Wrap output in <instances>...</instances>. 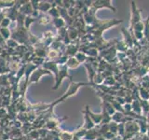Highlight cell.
<instances>
[{"mask_svg": "<svg viewBox=\"0 0 149 140\" xmlns=\"http://www.w3.org/2000/svg\"><path fill=\"white\" fill-rule=\"evenodd\" d=\"M132 19H130V29H133L134 25L136 24L138 22L142 20V16H141V10L137 8L136 7V3L134 1H132Z\"/></svg>", "mask_w": 149, "mask_h": 140, "instance_id": "obj_1", "label": "cell"}, {"mask_svg": "<svg viewBox=\"0 0 149 140\" xmlns=\"http://www.w3.org/2000/svg\"><path fill=\"white\" fill-rule=\"evenodd\" d=\"M112 120H113L114 123H127V120H132V118H130V117L126 116L121 112L116 111V113L112 116Z\"/></svg>", "mask_w": 149, "mask_h": 140, "instance_id": "obj_2", "label": "cell"}, {"mask_svg": "<svg viewBox=\"0 0 149 140\" xmlns=\"http://www.w3.org/2000/svg\"><path fill=\"white\" fill-rule=\"evenodd\" d=\"M111 3H112L111 1H95L94 4H93V8H94V9L107 8L112 9L114 12H116V8L115 7H113V5H112Z\"/></svg>", "mask_w": 149, "mask_h": 140, "instance_id": "obj_3", "label": "cell"}, {"mask_svg": "<svg viewBox=\"0 0 149 140\" xmlns=\"http://www.w3.org/2000/svg\"><path fill=\"white\" fill-rule=\"evenodd\" d=\"M122 33H123V36H124V43L126 46H129V47H132L133 45V39H132V34H130L128 31H126L124 28L122 29Z\"/></svg>", "mask_w": 149, "mask_h": 140, "instance_id": "obj_4", "label": "cell"}, {"mask_svg": "<svg viewBox=\"0 0 149 140\" xmlns=\"http://www.w3.org/2000/svg\"><path fill=\"white\" fill-rule=\"evenodd\" d=\"M132 111L135 114H137L138 116H141L142 113V106H141V103L138 101L137 99H133L132 103Z\"/></svg>", "mask_w": 149, "mask_h": 140, "instance_id": "obj_5", "label": "cell"}, {"mask_svg": "<svg viewBox=\"0 0 149 140\" xmlns=\"http://www.w3.org/2000/svg\"><path fill=\"white\" fill-rule=\"evenodd\" d=\"M88 114H90L91 116V118L92 120V121L94 123V124H99L102 123V114H95V113H93V112L90 111L88 109Z\"/></svg>", "mask_w": 149, "mask_h": 140, "instance_id": "obj_6", "label": "cell"}, {"mask_svg": "<svg viewBox=\"0 0 149 140\" xmlns=\"http://www.w3.org/2000/svg\"><path fill=\"white\" fill-rule=\"evenodd\" d=\"M104 107L105 111H106L107 113H108L111 117H112V115H114V114L116 113V109L114 108L113 105H112L110 102H104Z\"/></svg>", "mask_w": 149, "mask_h": 140, "instance_id": "obj_7", "label": "cell"}, {"mask_svg": "<svg viewBox=\"0 0 149 140\" xmlns=\"http://www.w3.org/2000/svg\"><path fill=\"white\" fill-rule=\"evenodd\" d=\"M139 129H140V131L143 133V134H146V133H147V129H148V123H146V120L144 119V120H140V121H139Z\"/></svg>", "mask_w": 149, "mask_h": 140, "instance_id": "obj_8", "label": "cell"}, {"mask_svg": "<svg viewBox=\"0 0 149 140\" xmlns=\"http://www.w3.org/2000/svg\"><path fill=\"white\" fill-rule=\"evenodd\" d=\"M139 93H140V95L142 96L143 100H146V101L149 100V92H148V90H146V88L142 87L139 90Z\"/></svg>", "mask_w": 149, "mask_h": 140, "instance_id": "obj_9", "label": "cell"}, {"mask_svg": "<svg viewBox=\"0 0 149 140\" xmlns=\"http://www.w3.org/2000/svg\"><path fill=\"white\" fill-rule=\"evenodd\" d=\"M143 29H144V22L141 20L134 25L132 30L133 31H138V32H143Z\"/></svg>", "mask_w": 149, "mask_h": 140, "instance_id": "obj_10", "label": "cell"}, {"mask_svg": "<svg viewBox=\"0 0 149 140\" xmlns=\"http://www.w3.org/2000/svg\"><path fill=\"white\" fill-rule=\"evenodd\" d=\"M108 127H109V131L111 133H113L114 134H116L118 133V124L116 123H108Z\"/></svg>", "mask_w": 149, "mask_h": 140, "instance_id": "obj_11", "label": "cell"}, {"mask_svg": "<svg viewBox=\"0 0 149 140\" xmlns=\"http://www.w3.org/2000/svg\"><path fill=\"white\" fill-rule=\"evenodd\" d=\"M143 36L146 37H149V16L144 21V29H143Z\"/></svg>", "mask_w": 149, "mask_h": 140, "instance_id": "obj_12", "label": "cell"}, {"mask_svg": "<svg viewBox=\"0 0 149 140\" xmlns=\"http://www.w3.org/2000/svg\"><path fill=\"white\" fill-rule=\"evenodd\" d=\"M104 85H105V86L109 87V86L114 85V84L116 83V80H115V78H114L109 77V78H106L104 79Z\"/></svg>", "mask_w": 149, "mask_h": 140, "instance_id": "obj_13", "label": "cell"}, {"mask_svg": "<svg viewBox=\"0 0 149 140\" xmlns=\"http://www.w3.org/2000/svg\"><path fill=\"white\" fill-rule=\"evenodd\" d=\"M133 35L136 40H142L143 38V32H138V31H133Z\"/></svg>", "mask_w": 149, "mask_h": 140, "instance_id": "obj_14", "label": "cell"}, {"mask_svg": "<svg viewBox=\"0 0 149 140\" xmlns=\"http://www.w3.org/2000/svg\"><path fill=\"white\" fill-rule=\"evenodd\" d=\"M104 138H107V139H112V138H115V134L113 133H111L110 131L108 132H106L104 134Z\"/></svg>", "mask_w": 149, "mask_h": 140, "instance_id": "obj_15", "label": "cell"}, {"mask_svg": "<svg viewBox=\"0 0 149 140\" xmlns=\"http://www.w3.org/2000/svg\"><path fill=\"white\" fill-rule=\"evenodd\" d=\"M78 56H79L78 58H79V60H80V61H84V60H85V58H86V57H85V55H84V54H81V53H79Z\"/></svg>", "mask_w": 149, "mask_h": 140, "instance_id": "obj_16", "label": "cell"}, {"mask_svg": "<svg viewBox=\"0 0 149 140\" xmlns=\"http://www.w3.org/2000/svg\"><path fill=\"white\" fill-rule=\"evenodd\" d=\"M146 123H149V111H148V113H147L146 116Z\"/></svg>", "mask_w": 149, "mask_h": 140, "instance_id": "obj_17", "label": "cell"}, {"mask_svg": "<svg viewBox=\"0 0 149 140\" xmlns=\"http://www.w3.org/2000/svg\"><path fill=\"white\" fill-rule=\"evenodd\" d=\"M96 140H105V138H104V137H98V139H96Z\"/></svg>", "mask_w": 149, "mask_h": 140, "instance_id": "obj_18", "label": "cell"}, {"mask_svg": "<svg viewBox=\"0 0 149 140\" xmlns=\"http://www.w3.org/2000/svg\"><path fill=\"white\" fill-rule=\"evenodd\" d=\"M148 76H149V75H148Z\"/></svg>", "mask_w": 149, "mask_h": 140, "instance_id": "obj_19", "label": "cell"}]
</instances>
